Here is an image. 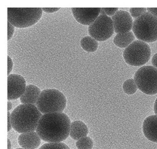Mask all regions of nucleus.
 <instances>
[{
	"mask_svg": "<svg viewBox=\"0 0 157 149\" xmlns=\"http://www.w3.org/2000/svg\"><path fill=\"white\" fill-rule=\"evenodd\" d=\"M71 119L66 114L53 112L43 114L36 132L46 142H62L69 136Z\"/></svg>",
	"mask_w": 157,
	"mask_h": 149,
	"instance_id": "nucleus-1",
	"label": "nucleus"
},
{
	"mask_svg": "<svg viewBox=\"0 0 157 149\" xmlns=\"http://www.w3.org/2000/svg\"><path fill=\"white\" fill-rule=\"evenodd\" d=\"M42 115L36 106L20 104L11 113L12 128L20 134L35 131Z\"/></svg>",
	"mask_w": 157,
	"mask_h": 149,
	"instance_id": "nucleus-2",
	"label": "nucleus"
},
{
	"mask_svg": "<svg viewBox=\"0 0 157 149\" xmlns=\"http://www.w3.org/2000/svg\"><path fill=\"white\" fill-rule=\"evenodd\" d=\"M65 96L57 89H46L41 91L36 106L43 114L63 112L66 107Z\"/></svg>",
	"mask_w": 157,
	"mask_h": 149,
	"instance_id": "nucleus-3",
	"label": "nucleus"
},
{
	"mask_svg": "<svg viewBox=\"0 0 157 149\" xmlns=\"http://www.w3.org/2000/svg\"><path fill=\"white\" fill-rule=\"evenodd\" d=\"M42 11L40 8H8V21L18 28L30 27L40 21Z\"/></svg>",
	"mask_w": 157,
	"mask_h": 149,
	"instance_id": "nucleus-4",
	"label": "nucleus"
},
{
	"mask_svg": "<svg viewBox=\"0 0 157 149\" xmlns=\"http://www.w3.org/2000/svg\"><path fill=\"white\" fill-rule=\"evenodd\" d=\"M132 32L138 40L145 42L157 41V17L146 12L136 18L132 26Z\"/></svg>",
	"mask_w": 157,
	"mask_h": 149,
	"instance_id": "nucleus-5",
	"label": "nucleus"
},
{
	"mask_svg": "<svg viewBox=\"0 0 157 149\" xmlns=\"http://www.w3.org/2000/svg\"><path fill=\"white\" fill-rule=\"evenodd\" d=\"M151 57V49L148 44L141 40H136L124 49L123 58L128 65L142 66L148 62Z\"/></svg>",
	"mask_w": 157,
	"mask_h": 149,
	"instance_id": "nucleus-6",
	"label": "nucleus"
},
{
	"mask_svg": "<svg viewBox=\"0 0 157 149\" xmlns=\"http://www.w3.org/2000/svg\"><path fill=\"white\" fill-rule=\"evenodd\" d=\"M138 88L148 95L157 94V68L151 66H142L134 74Z\"/></svg>",
	"mask_w": 157,
	"mask_h": 149,
	"instance_id": "nucleus-7",
	"label": "nucleus"
},
{
	"mask_svg": "<svg viewBox=\"0 0 157 149\" xmlns=\"http://www.w3.org/2000/svg\"><path fill=\"white\" fill-rule=\"evenodd\" d=\"M89 33L98 42H104L112 37L114 32L113 23L110 17L100 14L91 25L89 26Z\"/></svg>",
	"mask_w": 157,
	"mask_h": 149,
	"instance_id": "nucleus-8",
	"label": "nucleus"
},
{
	"mask_svg": "<svg viewBox=\"0 0 157 149\" xmlns=\"http://www.w3.org/2000/svg\"><path fill=\"white\" fill-rule=\"evenodd\" d=\"M26 83L24 78L20 74H12L8 78V99L20 98L25 92Z\"/></svg>",
	"mask_w": 157,
	"mask_h": 149,
	"instance_id": "nucleus-9",
	"label": "nucleus"
},
{
	"mask_svg": "<svg viewBox=\"0 0 157 149\" xmlns=\"http://www.w3.org/2000/svg\"><path fill=\"white\" fill-rule=\"evenodd\" d=\"M101 8H72L71 12L76 21L83 25H90L98 17Z\"/></svg>",
	"mask_w": 157,
	"mask_h": 149,
	"instance_id": "nucleus-10",
	"label": "nucleus"
},
{
	"mask_svg": "<svg viewBox=\"0 0 157 149\" xmlns=\"http://www.w3.org/2000/svg\"><path fill=\"white\" fill-rule=\"evenodd\" d=\"M114 30L116 33H125L130 32L133 26L132 17L124 10H118L112 17Z\"/></svg>",
	"mask_w": 157,
	"mask_h": 149,
	"instance_id": "nucleus-11",
	"label": "nucleus"
},
{
	"mask_svg": "<svg viewBox=\"0 0 157 149\" xmlns=\"http://www.w3.org/2000/svg\"><path fill=\"white\" fill-rule=\"evenodd\" d=\"M41 139L36 131L20 134L18 137V143L21 148L36 149L41 145Z\"/></svg>",
	"mask_w": 157,
	"mask_h": 149,
	"instance_id": "nucleus-12",
	"label": "nucleus"
},
{
	"mask_svg": "<svg viewBox=\"0 0 157 149\" xmlns=\"http://www.w3.org/2000/svg\"><path fill=\"white\" fill-rule=\"evenodd\" d=\"M145 137L154 143H157V115H152L146 118L142 125Z\"/></svg>",
	"mask_w": 157,
	"mask_h": 149,
	"instance_id": "nucleus-13",
	"label": "nucleus"
},
{
	"mask_svg": "<svg viewBox=\"0 0 157 149\" xmlns=\"http://www.w3.org/2000/svg\"><path fill=\"white\" fill-rule=\"evenodd\" d=\"M41 93V90L37 86L33 84L28 85L25 92L20 99V102L21 103L24 104H36Z\"/></svg>",
	"mask_w": 157,
	"mask_h": 149,
	"instance_id": "nucleus-14",
	"label": "nucleus"
},
{
	"mask_svg": "<svg viewBox=\"0 0 157 149\" xmlns=\"http://www.w3.org/2000/svg\"><path fill=\"white\" fill-rule=\"evenodd\" d=\"M89 133L86 124L81 120H75L71 123L69 136L75 141L86 137Z\"/></svg>",
	"mask_w": 157,
	"mask_h": 149,
	"instance_id": "nucleus-15",
	"label": "nucleus"
},
{
	"mask_svg": "<svg viewBox=\"0 0 157 149\" xmlns=\"http://www.w3.org/2000/svg\"><path fill=\"white\" fill-rule=\"evenodd\" d=\"M135 37L134 33L131 31L128 33H118L114 38L113 42L117 46L126 48L134 42Z\"/></svg>",
	"mask_w": 157,
	"mask_h": 149,
	"instance_id": "nucleus-16",
	"label": "nucleus"
},
{
	"mask_svg": "<svg viewBox=\"0 0 157 149\" xmlns=\"http://www.w3.org/2000/svg\"><path fill=\"white\" fill-rule=\"evenodd\" d=\"M80 44L83 50L88 53L94 52L98 47V42L91 36L83 37L80 42Z\"/></svg>",
	"mask_w": 157,
	"mask_h": 149,
	"instance_id": "nucleus-17",
	"label": "nucleus"
},
{
	"mask_svg": "<svg viewBox=\"0 0 157 149\" xmlns=\"http://www.w3.org/2000/svg\"><path fill=\"white\" fill-rule=\"evenodd\" d=\"M122 88L124 93L128 95H132L136 93L138 87L134 79L126 80L122 85Z\"/></svg>",
	"mask_w": 157,
	"mask_h": 149,
	"instance_id": "nucleus-18",
	"label": "nucleus"
},
{
	"mask_svg": "<svg viewBox=\"0 0 157 149\" xmlns=\"http://www.w3.org/2000/svg\"><path fill=\"white\" fill-rule=\"evenodd\" d=\"M75 146L78 149H92L94 146V143L91 138L86 136L77 141Z\"/></svg>",
	"mask_w": 157,
	"mask_h": 149,
	"instance_id": "nucleus-19",
	"label": "nucleus"
},
{
	"mask_svg": "<svg viewBox=\"0 0 157 149\" xmlns=\"http://www.w3.org/2000/svg\"><path fill=\"white\" fill-rule=\"evenodd\" d=\"M38 149H71L63 142H47Z\"/></svg>",
	"mask_w": 157,
	"mask_h": 149,
	"instance_id": "nucleus-20",
	"label": "nucleus"
},
{
	"mask_svg": "<svg viewBox=\"0 0 157 149\" xmlns=\"http://www.w3.org/2000/svg\"><path fill=\"white\" fill-rule=\"evenodd\" d=\"M147 8H132L130 9L131 16L134 18H137L146 12Z\"/></svg>",
	"mask_w": 157,
	"mask_h": 149,
	"instance_id": "nucleus-21",
	"label": "nucleus"
},
{
	"mask_svg": "<svg viewBox=\"0 0 157 149\" xmlns=\"http://www.w3.org/2000/svg\"><path fill=\"white\" fill-rule=\"evenodd\" d=\"M118 11V8H101L100 14H105L106 16H113Z\"/></svg>",
	"mask_w": 157,
	"mask_h": 149,
	"instance_id": "nucleus-22",
	"label": "nucleus"
},
{
	"mask_svg": "<svg viewBox=\"0 0 157 149\" xmlns=\"http://www.w3.org/2000/svg\"><path fill=\"white\" fill-rule=\"evenodd\" d=\"M8 40H10L14 33V26L11 24L8 21Z\"/></svg>",
	"mask_w": 157,
	"mask_h": 149,
	"instance_id": "nucleus-23",
	"label": "nucleus"
},
{
	"mask_svg": "<svg viewBox=\"0 0 157 149\" xmlns=\"http://www.w3.org/2000/svg\"><path fill=\"white\" fill-rule=\"evenodd\" d=\"M8 75H9L13 70V62L12 59L11 58H10L9 56H8Z\"/></svg>",
	"mask_w": 157,
	"mask_h": 149,
	"instance_id": "nucleus-24",
	"label": "nucleus"
},
{
	"mask_svg": "<svg viewBox=\"0 0 157 149\" xmlns=\"http://www.w3.org/2000/svg\"><path fill=\"white\" fill-rule=\"evenodd\" d=\"M42 9L44 12H45V13H48L56 12L60 9V8H44Z\"/></svg>",
	"mask_w": 157,
	"mask_h": 149,
	"instance_id": "nucleus-25",
	"label": "nucleus"
},
{
	"mask_svg": "<svg viewBox=\"0 0 157 149\" xmlns=\"http://www.w3.org/2000/svg\"><path fill=\"white\" fill-rule=\"evenodd\" d=\"M8 131H10V130L12 128V122H11V114L10 112H8Z\"/></svg>",
	"mask_w": 157,
	"mask_h": 149,
	"instance_id": "nucleus-26",
	"label": "nucleus"
},
{
	"mask_svg": "<svg viewBox=\"0 0 157 149\" xmlns=\"http://www.w3.org/2000/svg\"><path fill=\"white\" fill-rule=\"evenodd\" d=\"M147 10L148 11V12L151 13L154 16L157 17V8H147Z\"/></svg>",
	"mask_w": 157,
	"mask_h": 149,
	"instance_id": "nucleus-27",
	"label": "nucleus"
},
{
	"mask_svg": "<svg viewBox=\"0 0 157 149\" xmlns=\"http://www.w3.org/2000/svg\"><path fill=\"white\" fill-rule=\"evenodd\" d=\"M151 63L153 66L157 68V53L153 56V58L151 60Z\"/></svg>",
	"mask_w": 157,
	"mask_h": 149,
	"instance_id": "nucleus-28",
	"label": "nucleus"
},
{
	"mask_svg": "<svg viewBox=\"0 0 157 149\" xmlns=\"http://www.w3.org/2000/svg\"><path fill=\"white\" fill-rule=\"evenodd\" d=\"M154 111L155 115H157V98L155 100V101L154 102Z\"/></svg>",
	"mask_w": 157,
	"mask_h": 149,
	"instance_id": "nucleus-29",
	"label": "nucleus"
},
{
	"mask_svg": "<svg viewBox=\"0 0 157 149\" xmlns=\"http://www.w3.org/2000/svg\"><path fill=\"white\" fill-rule=\"evenodd\" d=\"M12 103L9 100L8 102V111H9L10 110H12Z\"/></svg>",
	"mask_w": 157,
	"mask_h": 149,
	"instance_id": "nucleus-30",
	"label": "nucleus"
},
{
	"mask_svg": "<svg viewBox=\"0 0 157 149\" xmlns=\"http://www.w3.org/2000/svg\"><path fill=\"white\" fill-rule=\"evenodd\" d=\"M11 147H12L11 142L9 139H8V149H11Z\"/></svg>",
	"mask_w": 157,
	"mask_h": 149,
	"instance_id": "nucleus-31",
	"label": "nucleus"
},
{
	"mask_svg": "<svg viewBox=\"0 0 157 149\" xmlns=\"http://www.w3.org/2000/svg\"><path fill=\"white\" fill-rule=\"evenodd\" d=\"M23 149V148H18V149Z\"/></svg>",
	"mask_w": 157,
	"mask_h": 149,
	"instance_id": "nucleus-32",
	"label": "nucleus"
}]
</instances>
